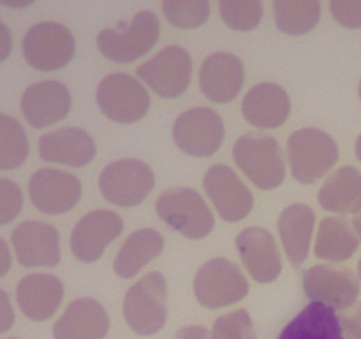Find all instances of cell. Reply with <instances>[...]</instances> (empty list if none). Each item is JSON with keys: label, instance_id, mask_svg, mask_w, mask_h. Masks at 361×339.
<instances>
[{"label": "cell", "instance_id": "obj_29", "mask_svg": "<svg viewBox=\"0 0 361 339\" xmlns=\"http://www.w3.org/2000/svg\"><path fill=\"white\" fill-rule=\"evenodd\" d=\"M274 16L279 30L289 35H302L317 25L321 4L317 0H275Z\"/></svg>", "mask_w": 361, "mask_h": 339}, {"label": "cell", "instance_id": "obj_20", "mask_svg": "<svg viewBox=\"0 0 361 339\" xmlns=\"http://www.w3.org/2000/svg\"><path fill=\"white\" fill-rule=\"evenodd\" d=\"M242 113L257 129H277L291 113V99L281 85L257 83L243 97Z\"/></svg>", "mask_w": 361, "mask_h": 339}, {"label": "cell", "instance_id": "obj_1", "mask_svg": "<svg viewBox=\"0 0 361 339\" xmlns=\"http://www.w3.org/2000/svg\"><path fill=\"white\" fill-rule=\"evenodd\" d=\"M123 318L130 331L140 335H154L162 331L168 318V286L161 272H148L127 290Z\"/></svg>", "mask_w": 361, "mask_h": 339}, {"label": "cell", "instance_id": "obj_35", "mask_svg": "<svg viewBox=\"0 0 361 339\" xmlns=\"http://www.w3.org/2000/svg\"><path fill=\"white\" fill-rule=\"evenodd\" d=\"M335 21L348 28H361V0H331Z\"/></svg>", "mask_w": 361, "mask_h": 339}, {"label": "cell", "instance_id": "obj_32", "mask_svg": "<svg viewBox=\"0 0 361 339\" xmlns=\"http://www.w3.org/2000/svg\"><path fill=\"white\" fill-rule=\"evenodd\" d=\"M162 11L169 23L180 28H196L203 25L210 16V2L207 0H194V2H175L168 0L162 2Z\"/></svg>", "mask_w": 361, "mask_h": 339}, {"label": "cell", "instance_id": "obj_40", "mask_svg": "<svg viewBox=\"0 0 361 339\" xmlns=\"http://www.w3.org/2000/svg\"><path fill=\"white\" fill-rule=\"evenodd\" d=\"M353 228L356 230V233H358V235H361V212L360 214H356L355 219H353Z\"/></svg>", "mask_w": 361, "mask_h": 339}, {"label": "cell", "instance_id": "obj_9", "mask_svg": "<svg viewBox=\"0 0 361 339\" xmlns=\"http://www.w3.org/2000/svg\"><path fill=\"white\" fill-rule=\"evenodd\" d=\"M95 97L99 109L118 124L137 122L150 108V94L147 88L126 73H113L102 78Z\"/></svg>", "mask_w": 361, "mask_h": 339}, {"label": "cell", "instance_id": "obj_37", "mask_svg": "<svg viewBox=\"0 0 361 339\" xmlns=\"http://www.w3.org/2000/svg\"><path fill=\"white\" fill-rule=\"evenodd\" d=\"M175 339H212V334L208 328L200 327V325H189L176 332Z\"/></svg>", "mask_w": 361, "mask_h": 339}, {"label": "cell", "instance_id": "obj_13", "mask_svg": "<svg viewBox=\"0 0 361 339\" xmlns=\"http://www.w3.org/2000/svg\"><path fill=\"white\" fill-rule=\"evenodd\" d=\"M203 186L208 198L224 221L238 222L245 219L252 210V193L229 166H210L208 172L204 173Z\"/></svg>", "mask_w": 361, "mask_h": 339}, {"label": "cell", "instance_id": "obj_15", "mask_svg": "<svg viewBox=\"0 0 361 339\" xmlns=\"http://www.w3.org/2000/svg\"><path fill=\"white\" fill-rule=\"evenodd\" d=\"M123 221L111 210H92L78 221L71 233V251L83 263H94L122 233Z\"/></svg>", "mask_w": 361, "mask_h": 339}, {"label": "cell", "instance_id": "obj_11", "mask_svg": "<svg viewBox=\"0 0 361 339\" xmlns=\"http://www.w3.org/2000/svg\"><path fill=\"white\" fill-rule=\"evenodd\" d=\"M136 74L155 92L166 99H175L189 88L192 76V59L182 46H168L154 59L141 64Z\"/></svg>", "mask_w": 361, "mask_h": 339}, {"label": "cell", "instance_id": "obj_14", "mask_svg": "<svg viewBox=\"0 0 361 339\" xmlns=\"http://www.w3.org/2000/svg\"><path fill=\"white\" fill-rule=\"evenodd\" d=\"M28 194L32 203L42 214L59 215L76 207L81 198V184L73 173L42 168L30 177Z\"/></svg>", "mask_w": 361, "mask_h": 339}, {"label": "cell", "instance_id": "obj_26", "mask_svg": "<svg viewBox=\"0 0 361 339\" xmlns=\"http://www.w3.org/2000/svg\"><path fill=\"white\" fill-rule=\"evenodd\" d=\"M317 201L328 212L360 214L361 212V172L355 166H342L328 177L317 193Z\"/></svg>", "mask_w": 361, "mask_h": 339}, {"label": "cell", "instance_id": "obj_25", "mask_svg": "<svg viewBox=\"0 0 361 339\" xmlns=\"http://www.w3.org/2000/svg\"><path fill=\"white\" fill-rule=\"evenodd\" d=\"M279 339H345V335L334 307L310 302L282 328Z\"/></svg>", "mask_w": 361, "mask_h": 339}, {"label": "cell", "instance_id": "obj_23", "mask_svg": "<svg viewBox=\"0 0 361 339\" xmlns=\"http://www.w3.org/2000/svg\"><path fill=\"white\" fill-rule=\"evenodd\" d=\"M63 299V285L53 274H28L18 282L16 300L21 313L34 321L55 314Z\"/></svg>", "mask_w": 361, "mask_h": 339}, {"label": "cell", "instance_id": "obj_43", "mask_svg": "<svg viewBox=\"0 0 361 339\" xmlns=\"http://www.w3.org/2000/svg\"><path fill=\"white\" fill-rule=\"evenodd\" d=\"M358 94H360V99H361V81H360V87H358Z\"/></svg>", "mask_w": 361, "mask_h": 339}, {"label": "cell", "instance_id": "obj_7", "mask_svg": "<svg viewBox=\"0 0 361 339\" xmlns=\"http://www.w3.org/2000/svg\"><path fill=\"white\" fill-rule=\"evenodd\" d=\"M249 282L236 263L228 258H214L197 270L194 278V295L201 306L221 309L243 300Z\"/></svg>", "mask_w": 361, "mask_h": 339}, {"label": "cell", "instance_id": "obj_30", "mask_svg": "<svg viewBox=\"0 0 361 339\" xmlns=\"http://www.w3.org/2000/svg\"><path fill=\"white\" fill-rule=\"evenodd\" d=\"M28 155V140L23 127L13 117L0 115V168L14 170Z\"/></svg>", "mask_w": 361, "mask_h": 339}, {"label": "cell", "instance_id": "obj_2", "mask_svg": "<svg viewBox=\"0 0 361 339\" xmlns=\"http://www.w3.org/2000/svg\"><path fill=\"white\" fill-rule=\"evenodd\" d=\"M233 159L247 179L259 189H277L284 182V155L274 136L259 133L243 134L233 147Z\"/></svg>", "mask_w": 361, "mask_h": 339}, {"label": "cell", "instance_id": "obj_22", "mask_svg": "<svg viewBox=\"0 0 361 339\" xmlns=\"http://www.w3.org/2000/svg\"><path fill=\"white\" fill-rule=\"evenodd\" d=\"M37 148L42 161L62 162L74 168H81L95 157L94 140L80 127H63L42 134Z\"/></svg>", "mask_w": 361, "mask_h": 339}, {"label": "cell", "instance_id": "obj_44", "mask_svg": "<svg viewBox=\"0 0 361 339\" xmlns=\"http://www.w3.org/2000/svg\"><path fill=\"white\" fill-rule=\"evenodd\" d=\"M11 339H14V338H11Z\"/></svg>", "mask_w": 361, "mask_h": 339}, {"label": "cell", "instance_id": "obj_10", "mask_svg": "<svg viewBox=\"0 0 361 339\" xmlns=\"http://www.w3.org/2000/svg\"><path fill=\"white\" fill-rule=\"evenodd\" d=\"M173 140L187 155L210 157L221 148L224 124L221 115L208 106L190 108L178 115L173 124Z\"/></svg>", "mask_w": 361, "mask_h": 339}, {"label": "cell", "instance_id": "obj_12", "mask_svg": "<svg viewBox=\"0 0 361 339\" xmlns=\"http://www.w3.org/2000/svg\"><path fill=\"white\" fill-rule=\"evenodd\" d=\"M303 292L312 302L334 309H349L360 297V281L353 270L334 265H314L303 272Z\"/></svg>", "mask_w": 361, "mask_h": 339}, {"label": "cell", "instance_id": "obj_38", "mask_svg": "<svg viewBox=\"0 0 361 339\" xmlns=\"http://www.w3.org/2000/svg\"><path fill=\"white\" fill-rule=\"evenodd\" d=\"M0 297H2V306H4V320H2V327H0V332H6L7 328L11 327V321H13V313H11L7 293L4 292V290L0 292Z\"/></svg>", "mask_w": 361, "mask_h": 339}, {"label": "cell", "instance_id": "obj_17", "mask_svg": "<svg viewBox=\"0 0 361 339\" xmlns=\"http://www.w3.org/2000/svg\"><path fill=\"white\" fill-rule=\"evenodd\" d=\"M18 261L23 267H55L60 261V235L42 221H23L11 235Z\"/></svg>", "mask_w": 361, "mask_h": 339}, {"label": "cell", "instance_id": "obj_27", "mask_svg": "<svg viewBox=\"0 0 361 339\" xmlns=\"http://www.w3.org/2000/svg\"><path fill=\"white\" fill-rule=\"evenodd\" d=\"M162 249H164V239L157 230H136L122 244L113 268L120 278L130 279L140 274L145 265L155 260L162 253Z\"/></svg>", "mask_w": 361, "mask_h": 339}, {"label": "cell", "instance_id": "obj_8", "mask_svg": "<svg viewBox=\"0 0 361 339\" xmlns=\"http://www.w3.org/2000/svg\"><path fill=\"white\" fill-rule=\"evenodd\" d=\"M155 184L154 172L140 159H118L106 166L99 175L101 194L116 207H136Z\"/></svg>", "mask_w": 361, "mask_h": 339}, {"label": "cell", "instance_id": "obj_24", "mask_svg": "<svg viewBox=\"0 0 361 339\" xmlns=\"http://www.w3.org/2000/svg\"><path fill=\"white\" fill-rule=\"evenodd\" d=\"M314 225H316V214L305 203L289 205L279 215L277 226L282 246L295 268L302 267V263L309 256Z\"/></svg>", "mask_w": 361, "mask_h": 339}, {"label": "cell", "instance_id": "obj_42", "mask_svg": "<svg viewBox=\"0 0 361 339\" xmlns=\"http://www.w3.org/2000/svg\"><path fill=\"white\" fill-rule=\"evenodd\" d=\"M358 272H360V279H361V258H360V261H358Z\"/></svg>", "mask_w": 361, "mask_h": 339}, {"label": "cell", "instance_id": "obj_5", "mask_svg": "<svg viewBox=\"0 0 361 339\" xmlns=\"http://www.w3.org/2000/svg\"><path fill=\"white\" fill-rule=\"evenodd\" d=\"M288 159L291 175L300 184H314L323 179L338 161V147L324 131L305 127L289 136Z\"/></svg>", "mask_w": 361, "mask_h": 339}, {"label": "cell", "instance_id": "obj_16", "mask_svg": "<svg viewBox=\"0 0 361 339\" xmlns=\"http://www.w3.org/2000/svg\"><path fill=\"white\" fill-rule=\"evenodd\" d=\"M73 106L69 88L56 80L32 83L21 95V113L32 127L42 129L66 119Z\"/></svg>", "mask_w": 361, "mask_h": 339}, {"label": "cell", "instance_id": "obj_18", "mask_svg": "<svg viewBox=\"0 0 361 339\" xmlns=\"http://www.w3.org/2000/svg\"><path fill=\"white\" fill-rule=\"evenodd\" d=\"M236 249L247 272L259 285L274 282L281 275L282 261L274 235L263 228H245L236 235Z\"/></svg>", "mask_w": 361, "mask_h": 339}, {"label": "cell", "instance_id": "obj_31", "mask_svg": "<svg viewBox=\"0 0 361 339\" xmlns=\"http://www.w3.org/2000/svg\"><path fill=\"white\" fill-rule=\"evenodd\" d=\"M219 11H221L222 21L229 28L238 32L254 30L263 18V4L259 0H249V2L221 0Z\"/></svg>", "mask_w": 361, "mask_h": 339}, {"label": "cell", "instance_id": "obj_28", "mask_svg": "<svg viewBox=\"0 0 361 339\" xmlns=\"http://www.w3.org/2000/svg\"><path fill=\"white\" fill-rule=\"evenodd\" d=\"M360 246L356 230L342 218H324L317 230L316 256L321 260L341 261L349 260Z\"/></svg>", "mask_w": 361, "mask_h": 339}, {"label": "cell", "instance_id": "obj_34", "mask_svg": "<svg viewBox=\"0 0 361 339\" xmlns=\"http://www.w3.org/2000/svg\"><path fill=\"white\" fill-rule=\"evenodd\" d=\"M21 205H23V196H21L20 187L13 180L2 177L0 179V222L7 225L13 221L20 214Z\"/></svg>", "mask_w": 361, "mask_h": 339}, {"label": "cell", "instance_id": "obj_19", "mask_svg": "<svg viewBox=\"0 0 361 339\" xmlns=\"http://www.w3.org/2000/svg\"><path fill=\"white\" fill-rule=\"evenodd\" d=\"M245 80L243 64L231 53H214L207 56L200 71L201 92L210 101L231 102L240 94Z\"/></svg>", "mask_w": 361, "mask_h": 339}, {"label": "cell", "instance_id": "obj_33", "mask_svg": "<svg viewBox=\"0 0 361 339\" xmlns=\"http://www.w3.org/2000/svg\"><path fill=\"white\" fill-rule=\"evenodd\" d=\"M212 339H257L252 318L245 309L219 316L212 327Z\"/></svg>", "mask_w": 361, "mask_h": 339}, {"label": "cell", "instance_id": "obj_36", "mask_svg": "<svg viewBox=\"0 0 361 339\" xmlns=\"http://www.w3.org/2000/svg\"><path fill=\"white\" fill-rule=\"evenodd\" d=\"M341 323L345 339H361V302L341 314Z\"/></svg>", "mask_w": 361, "mask_h": 339}, {"label": "cell", "instance_id": "obj_41", "mask_svg": "<svg viewBox=\"0 0 361 339\" xmlns=\"http://www.w3.org/2000/svg\"><path fill=\"white\" fill-rule=\"evenodd\" d=\"M356 157H358L361 162V134L358 136V140H356Z\"/></svg>", "mask_w": 361, "mask_h": 339}, {"label": "cell", "instance_id": "obj_39", "mask_svg": "<svg viewBox=\"0 0 361 339\" xmlns=\"http://www.w3.org/2000/svg\"><path fill=\"white\" fill-rule=\"evenodd\" d=\"M0 246H2V256H4V261H6V265H4V268L0 270V275H6V272L9 270V253H7V246L6 242H0Z\"/></svg>", "mask_w": 361, "mask_h": 339}, {"label": "cell", "instance_id": "obj_21", "mask_svg": "<svg viewBox=\"0 0 361 339\" xmlns=\"http://www.w3.org/2000/svg\"><path fill=\"white\" fill-rule=\"evenodd\" d=\"M109 331V318L95 299H76L53 325L55 339H102Z\"/></svg>", "mask_w": 361, "mask_h": 339}, {"label": "cell", "instance_id": "obj_4", "mask_svg": "<svg viewBox=\"0 0 361 339\" xmlns=\"http://www.w3.org/2000/svg\"><path fill=\"white\" fill-rule=\"evenodd\" d=\"M159 218L187 239L200 240L210 235L215 219L207 201L192 187H171L157 198Z\"/></svg>", "mask_w": 361, "mask_h": 339}, {"label": "cell", "instance_id": "obj_6", "mask_svg": "<svg viewBox=\"0 0 361 339\" xmlns=\"http://www.w3.org/2000/svg\"><path fill=\"white\" fill-rule=\"evenodd\" d=\"M23 56L34 69L51 73L66 67L76 52L74 35L66 25L41 21L32 25L23 35Z\"/></svg>", "mask_w": 361, "mask_h": 339}, {"label": "cell", "instance_id": "obj_3", "mask_svg": "<svg viewBox=\"0 0 361 339\" xmlns=\"http://www.w3.org/2000/svg\"><path fill=\"white\" fill-rule=\"evenodd\" d=\"M161 34L159 18L152 11H140L130 23L104 28L97 35V48L106 59L118 64L134 62L150 52Z\"/></svg>", "mask_w": 361, "mask_h": 339}]
</instances>
